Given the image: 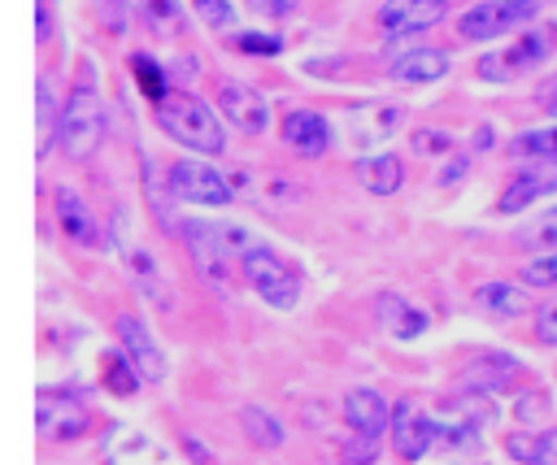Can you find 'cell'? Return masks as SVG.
Wrapping results in <instances>:
<instances>
[{
    "label": "cell",
    "instance_id": "6da1fadb",
    "mask_svg": "<svg viewBox=\"0 0 557 465\" xmlns=\"http://www.w3.org/2000/svg\"><path fill=\"white\" fill-rule=\"evenodd\" d=\"M152 117L157 126L183 143L191 156H222L226 152V130H222V117L218 109H209V100H200L196 91L187 87H170L157 104H152Z\"/></svg>",
    "mask_w": 557,
    "mask_h": 465
},
{
    "label": "cell",
    "instance_id": "7a4b0ae2",
    "mask_svg": "<svg viewBox=\"0 0 557 465\" xmlns=\"http://www.w3.org/2000/svg\"><path fill=\"white\" fill-rule=\"evenodd\" d=\"M104 139V100H100V87H96V65L83 61L78 70V83L70 87L65 96V109L57 117V143L70 161H87Z\"/></svg>",
    "mask_w": 557,
    "mask_h": 465
},
{
    "label": "cell",
    "instance_id": "3957f363",
    "mask_svg": "<svg viewBox=\"0 0 557 465\" xmlns=\"http://www.w3.org/2000/svg\"><path fill=\"white\" fill-rule=\"evenodd\" d=\"M239 274L244 282L270 304V309H296L300 304V269H292L274 248L248 243L239 252Z\"/></svg>",
    "mask_w": 557,
    "mask_h": 465
},
{
    "label": "cell",
    "instance_id": "277c9868",
    "mask_svg": "<svg viewBox=\"0 0 557 465\" xmlns=\"http://www.w3.org/2000/svg\"><path fill=\"white\" fill-rule=\"evenodd\" d=\"M553 48H557V26L522 30L509 48H500V52H483L479 65H474V74H479L483 83H513V78L540 70V65L548 61Z\"/></svg>",
    "mask_w": 557,
    "mask_h": 465
},
{
    "label": "cell",
    "instance_id": "5b68a950",
    "mask_svg": "<svg viewBox=\"0 0 557 465\" xmlns=\"http://www.w3.org/2000/svg\"><path fill=\"white\" fill-rule=\"evenodd\" d=\"M165 187L174 200L183 204H200V209H222L231 200V183L226 174H218L213 165H205L200 156H178L165 169Z\"/></svg>",
    "mask_w": 557,
    "mask_h": 465
},
{
    "label": "cell",
    "instance_id": "8992f818",
    "mask_svg": "<svg viewBox=\"0 0 557 465\" xmlns=\"http://www.w3.org/2000/svg\"><path fill=\"white\" fill-rule=\"evenodd\" d=\"M540 13L535 0H479L457 17V35L461 39H496L522 22H531Z\"/></svg>",
    "mask_w": 557,
    "mask_h": 465
},
{
    "label": "cell",
    "instance_id": "52a82bcc",
    "mask_svg": "<svg viewBox=\"0 0 557 465\" xmlns=\"http://www.w3.org/2000/svg\"><path fill=\"white\" fill-rule=\"evenodd\" d=\"M405 126V109L392 100H366V104H348L344 109V130L357 148H374L387 143L396 130Z\"/></svg>",
    "mask_w": 557,
    "mask_h": 465
},
{
    "label": "cell",
    "instance_id": "ba28073f",
    "mask_svg": "<svg viewBox=\"0 0 557 465\" xmlns=\"http://www.w3.org/2000/svg\"><path fill=\"white\" fill-rule=\"evenodd\" d=\"M392 448H396V456L400 461H422L426 452H431V443H435V435H440V422L435 417H426L413 400H400L396 409H392Z\"/></svg>",
    "mask_w": 557,
    "mask_h": 465
},
{
    "label": "cell",
    "instance_id": "9c48e42d",
    "mask_svg": "<svg viewBox=\"0 0 557 465\" xmlns=\"http://www.w3.org/2000/svg\"><path fill=\"white\" fill-rule=\"evenodd\" d=\"M218 113H222L235 130H244V135H261V130L270 126V100H265L257 87L235 83V78L218 87Z\"/></svg>",
    "mask_w": 557,
    "mask_h": 465
},
{
    "label": "cell",
    "instance_id": "30bf717a",
    "mask_svg": "<svg viewBox=\"0 0 557 465\" xmlns=\"http://www.w3.org/2000/svg\"><path fill=\"white\" fill-rule=\"evenodd\" d=\"M183 235H187V248H191V261H196L200 278H205L213 291H226V287H231V252H226V243L218 239V230H213L209 222H187Z\"/></svg>",
    "mask_w": 557,
    "mask_h": 465
},
{
    "label": "cell",
    "instance_id": "8fae6325",
    "mask_svg": "<svg viewBox=\"0 0 557 465\" xmlns=\"http://www.w3.org/2000/svg\"><path fill=\"white\" fill-rule=\"evenodd\" d=\"M113 335H117L122 352L131 356V365L139 369V378H144V382H161V378H165V352H161V348H157V339L148 335L144 317L122 313V317L113 322Z\"/></svg>",
    "mask_w": 557,
    "mask_h": 465
},
{
    "label": "cell",
    "instance_id": "7c38bea8",
    "mask_svg": "<svg viewBox=\"0 0 557 465\" xmlns=\"http://www.w3.org/2000/svg\"><path fill=\"white\" fill-rule=\"evenodd\" d=\"M444 13H448V0H387V4H379L374 22L387 35H418V30L440 26Z\"/></svg>",
    "mask_w": 557,
    "mask_h": 465
},
{
    "label": "cell",
    "instance_id": "4fadbf2b",
    "mask_svg": "<svg viewBox=\"0 0 557 465\" xmlns=\"http://www.w3.org/2000/svg\"><path fill=\"white\" fill-rule=\"evenodd\" d=\"M278 135L305 161H313V156H322L331 148V122L322 113H313V109H287L283 122H278Z\"/></svg>",
    "mask_w": 557,
    "mask_h": 465
},
{
    "label": "cell",
    "instance_id": "5bb4252c",
    "mask_svg": "<svg viewBox=\"0 0 557 465\" xmlns=\"http://www.w3.org/2000/svg\"><path fill=\"white\" fill-rule=\"evenodd\" d=\"M374 317H379V326H383L392 339H400V343L426 335V326H431V317H426L413 300H405V296H396V291H379V296H374Z\"/></svg>",
    "mask_w": 557,
    "mask_h": 465
},
{
    "label": "cell",
    "instance_id": "9a60e30c",
    "mask_svg": "<svg viewBox=\"0 0 557 465\" xmlns=\"http://www.w3.org/2000/svg\"><path fill=\"white\" fill-rule=\"evenodd\" d=\"M448 65L453 61L444 48H409L387 65V78L400 87H426V83H440L448 74Z\"/></svg>",
    "mask_w": 557,
    "mask_h": 465
},
{
    "label": "cell",
    "instance_id": "2e32d148",
    "mask_svg": "<svg viewBox=\"0 0 557 465\" xmlns=\"http://www.w3.org/2000/svg\"><path fill=\"white\" fill-rule=\"evenodd\" d=\"M344 422L352 435H366V439H379L387 426H392V409L387 400L374 391V387H352L344 395Z\"/></svg>",
    "mask_w": 557,
    "mask_h": 465
},
{
    "label": "cell",
    "instance_id": "e0dca14e",
    "mask_svg": "<svg viewBox=\"0 0 557 465\" xmlns=\"http://www.w3.org/2000/svg\"><path fill=\"white\" fill-rule=\"evenodd\" d=\"M522 374V365L513 361V356H505V352H479L461 374H457V382L466 387V391H513L509 382Z\"/></svg>",
    "mask_w": 557,
    "mask_h": 465
},
{
    "label": "cell",
    "instance_id": "ac0fdd59",
    "mask_svg": "<svg viewBox=\"0 0 557 465\" xmlns=\"http://www.w3.org/2000/svg\"><path fill=\"white\" fill-rule=\"evenodd\" d=\"M52 213H57V226H61V235H65L70 243L96 248L100 230H96V217H91V209L83 204V196H74L70 187H57V191H52Z\"/></svg>",
    "mask_w": 557,
    "mask_h": 465
},
{
    "label": "cell",
    "instance_id": "d6986e66",
    "mask_svg": "<svg viewBox=\"0 0 557 465\" xmlns=\"http://www.w3.org/2000/svg\"><path fill=\"white\" fill-rule=\"evenodd\" d=\"M352 178L370 191V196H396L405 183V165L396 152H370L352 161Z\"/></svg>",
    "mask_w": 557,
    "mask_h": 465
},
{
    "label": "cell",
    "instance_id": "ffe728a7",
    "mask_svg": "<svg viewBox=\"0 0 557 465\" xmlns=\"http://www.w3.org/2000/svg\"><path fill=\"white\" fill-rule=\"evenodd\" d=\"M505 452L518 465H557V426H540V430H509L505 435Z\"/></svg>",
    "mask_w": 557,
    "mask_h": 465
},
{
    "label": "cell",
    "instance_id": "44dd1931",
    "mask_svg": "<svg viewBox=\"0 0 557 465\" xmlns=\"http://www.w3.org/2000/svg\"><path fill=\"white\" fill-rule=\"evenodd\" d=\"M474 304L487 309V313H496V317H522V313L535 309V296H531L527 282H500V278H492V282H483L474 291Z\"/></svg>",
    "mask_w": 557,
    "mask_h": 465
},
{
    "label": "cell",
    "instance_id": "7402d4cb",
    "mask_svg": "<svg viewBox=\"0 0 557 465\" xmlns=\"http://www.w3.org/2000/svg\"><path fill=\"white\" fill-rule=\"evenodd\" d=\"M548 191H557V174L527 169V174L509 178V187H505L500 200H496V213H522V209H531V204H535L540 196H548Z\"/></svg>",
    "mask_w": 557,
    "mask_h": 465
},
{
    "label": "cell",
    "instance_id": "603a6c76",
    "mask_svg": "<svg viewBox=\"0 0 557 465\" xmlns=\"http://www.w3.org/2000/svg\"><path fill=\"white\" fill-rule=\"evenodd\" d=\"M505 152L513 161H531V165H557V126H535L522 130L505 143Z\"/></svg>",
    "mask_w": 557,
    "mask_h": 465
},
{
    "label": "cell",
    "instance_id": "cb8c5ba5",
    "mask_svg": "<svg viewBox=\"0 0 557 465\" xmlns=\"http://www.w3.org/2000/svg\"><path fill=\"white\" fill-rule=\"evenodd\" d=\"M100 382H104V391L131 400L144 378H139V369L131 365V356H126L122 348H109V352H100Z\"/></svg>",
    "mask_w": 557,
    "mask_h": 465
},
{
    "label": "cell",
    "instance_id": "d4e9b609",
    "mask_svg": "<svg viewBox=\"0 0 557 465\" xmlns=\"http://www.w3.org/2000/svg\"><path fill=\"white\" fill-rule=\"evenodd\" d=\"M139 13L157 39H178L187 30V9L183 0H139Z\"/></svg>",
    "mask_w": 557,
    "mask_h": 465
},
{
    "label": "cell",
    "instance_id": "484cf974",
    "mask_svg": "<svg viewBox=\"0 0 557 465\" xmlns=\"http://www.w3.org/2000/svg\"><path fill=\"white\" fill-rule=\"evenodd\" d=\"M126 269H131V278H135V287H139L152 304L170 309V291H165V282H161V269H157V261H152L144 248H126Z\"/></svg>",
    "mask_w": 557,
    "mask_h": 465
},
{
    "label": "cell",
    "instance_id": "4316f807",
    "mask_svg": "<svg viewBox=\"0 0 557 465\" xmlns=\"http://www.w3.org/2000/svg\"><path fill=\"white\" fill-rule=\"evenodd\" d=\"M239 426H244V435H248V443L252 448H278L283 443V422L270 413V409H261V404H244L239 409Z\"/></svg>",
    "mask_w": 557,
    "mask_h": 465
},
{
    "label": "cell",
    "instance_id": "83f0119b",
    "mask_svg": "<svg viewBox=\"0 0 557 465\" xmlns=\"http://www.w3.org/2000/svg\"><path fill=\"white\" fill-rule=\"evenodd\" d=\"M513 422L518 426H527V430H540V426H548L553 422V395L544 391V387H522L518 395H513Z\"/></svg>",
    "mask_w": 557,
    "mask_h": 465
},
{
    "label": "cell",
    "instance_id": "f1b7e54d",
    "mask_svg": "<svg viewBox=\"0 0 557 465\" xmlns=\"http://www.w3.org/2000/svg\"><path fill=\"white\" fill-rule=\"evenodd\" d=\"M513 248H522V252H557V209H544L540 217H531V222H522L518 230H513Z\"/></svg>",
    "mask_w": 557,
    "mask_h": 465
},
{
    "label": "cell",
    "instance_id": "f546056e",
    "mask_svg": "<svg viewBox=\"0 0 557 465\" xmlns=\"http://www.w3.org/2000/svg\"><path fill=\"white\" fill-rule=\"evenodd\" d=\"M131 74H135V87L144 91L148 104H157L170 91V74L152 52H131Z\"/></svg>",
    "mask_w": 557,
    "mask_h": 465
},
{
    "label": "cell",
    "instance_id": "4dcf8cb0",
    "mask_svg": "<svg viewBox=\"0 0 557 465\" xmlns=\"http://www.w3.org/2000/svg\"><path fill=\"white\" fill-rule=\"evenodd\" d=\"M61 113H57V104H52V91H48V78H39L35 83V126H39V156L48 152V143H52V122H57Z\"/></svg>",
    "mask_w": 557,
    "mask_h": 465
},
{
    "label": "cell",
    "instance_id": "1f68e13d",
    "mask_svg": "<svg viewBox=\"0 0 557 465\" xmlns=\"http://www.w3.org/2000/svg\"><path fill=\"white\" fill-rule=\"evenodd\" d=\"M522 282L531 291H557V252H540L522 265Z\"/></svg>",
    "mask_w": 557,
    "mask_h": 465
},
{
    "label": "cell",
    "instance_id": "d6a6232c",
    "mask_svg": "<svg viewBox=\"0 0 557 465\" xmlns=\"http://www.w3.org/2000/svg\"><path fill=\"white\" fill-rule=\"evenodd\" d=\"M231 48L244 56H278L283 39L278 35H261V30H231Z\"/></svg>",
    "mask_w": 557,
    "mask_h": 465
},
{
    "label": "cell",
    "instance_id": "836d02e7",
    "mask_svg": "<svg viewBox=\"0 0 557 465\" xmlns=\"http://www.w3.org/2000/svg\"><path fill=\"white\" fill-rule=\"evenodd\" d=\"M91 9H96L100 26H104L113 39H122V35H126V26H131V0H96Z\"/></svg>",
    "mask_w": 557,
    "mask_h": 465
},
{
    "label": "cell",
    "instance_id": "e575fe53",
    "mask_svg": "<svg viewBox=\"0 0 557 465\" xmlns=\"http://www.w3.org/2000/svg\"><path fill=\"white\" fill-rule=\"evenodd\" d=\"M196 17L213 30H235V4L231 0H191Z\"/></svg>",
    "mask_w": 557,
    "mask_h": 465
},
{
    "label": "cell",
    "instance_id": "d590c367",
    "mask_svg": "<svg viewBox=\"0 0 557 465\" xmlns=\"http://www.w3.org/2000/svg\"><path fill=\"white\" fill-rule=\"evenodd\" d=\"M409 143H413V152H422V156H444V152L453 148V135H448V130H431V126H418V130L409 135Z\"/></svg>",
    "mask_w": 557,
    "mask_h": 465
},
{
    "label": "cell",
    "instance_id": "8d00e7d4",
    "mask_svg": "<svg viewBox=\"0 0 557 465\" xmlns=\"http://www.w3.org/2000/svg\"><path fill=\"white\" fill-rule=\"evenodd\" d=\"M248 9L257 13V17H292L296 9H300V0H248Z\"/></svg>",
    "mask_w": 557,
    "mask_h": 465
},
{
    "label": "cell",
    "instance_id": "74e56055",
    "mask_svg": "<svg viewBox=\"0 0 557 465\" xmlns=\"http://www.w3.org/2000/svg\"><path fill=\"white\" fill-rule=\"evenodd\" d=\"M535 339L548 343V348H557V304H544V309H540V317H535Z\"/></svg>",
    "mask_w": 557,
    "mask_h": 465
},
{
    "label": "cell",
    "instance_id": "f35d334b",
    "mask_svg": "<svg viewBox=\"0 0 557 465\" xmlns=\"http://www.w3.org/2000/svg\"><path fill=\"white\" fill-rule=\"evenodd\" d=\"M374 439H366V435H357L352 443H348V465H374Z\"/></svg>",
    "mask_w": 557,
    "mask_h": 465
},
{
    "label": "cell",
    "instance_id": "ab89813d",
    "mask_svg": "<svg viewBox=\"0 0 557 465\" xmlns=\"http://www.w3.org/2000/svg\"><path fill=\"white\" fill-rule=\"evenodd\" d=\"M183 452H187V461H191V465H213V452H209L200 439H191V435L183 439Z\"/></svg>",
    "mask_w": 557,
    "mask_h": 465
},
{
    "label": "cell",
    "instance_id": "60d3db41",
    "mask_svg": "<svg viewBox=\"0 0 557 465\" xmlns=\"http://www.w3.org/2000/svg\"><path fill=\"white\" fill-rule=\"evenodd\" d=\"M540 104H544V109H548V113L557 117V74L540 83Z\"/></svg>",
    "mask_w": 557,
    "mask_h": 465
},
{
    "label": "cell",
    "instance_id": "b9f144b4",
    "mask_svg": "<svg viewBox=\"0 0 557 465\" xmlns=\"http://www.w3.org/2000/svg\"><path fill=\"white\" fill-rule=\"evenodd\" d=\"M466 169H470V161H466V156H457V161H453V165H448V169L440 174V183H444V187H453V183H457V178H461Z\"/></svg>",
    "mask_w": 557,
    "mask_h": 465
},
{
    "label": "cell",
    "instance_id": "7bdbcfd3",
    "mask_svg": "<svg viewBox=\"0 0 557 465\" xmlns=\"http://www.w3.org/2000/svg\"><path fill=\"white\" fill-rule=\"evenodd\" d=\"M474 148H479V152L492 148V126H479V130H474Z\"/></svg>",
    "mask_w": 557,
    "mask_h": 465
},
{
    "label": "cell",
    "instance_id": "ee69618b",
    "mask_svg": "<svg viewBox=\"0 0 557 465\" xmlns=\"http://www.w3.org/2000/svg\"><path fill=\"white\" fill-rule=\"evenodd\" d=\"M44 39H48V9L39 4V43H44Z\"/></svg>",
    "mask_w": 557,
    "mask_h": 465
}]
</instances>
